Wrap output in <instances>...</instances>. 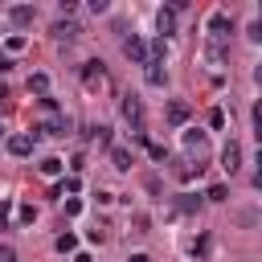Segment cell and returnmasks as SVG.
<instances>
[{
	"instance_id": "11",
	"label": "cell",
	"mask_w": 262,
	"mask_h": 262,
	"mask_svg": "<svg viewBox=\"0 0 262 262\" xmlns=\"http://www.w3.org/2000/svg\"><path fill=\"white\" fill-rule=\"evenodd\" d=\"M8 16H12V25H29L33 20V8L29 4H16V8H8Z\"/></svg>"
},
{
	"instance_id": "18",
	"label": "cell",
	"mask_w": 262,
	"mask_h": 262,
	"mask_svg": "<svg viewBox=\"0 0 262 262\" xmlns=\"http://www.w3.org/2000/svg\"><path fill=\"white\" fill-rule=\"evenodd\" d=\"M16 221H20V225H33V221H37V209H33V205H20V209H16Z\"/></svg>"
},
{
	"instance_id": "16",
	"label": "cell",
	"mask_w": 262,
	"mask_h": 262,
	"mask_svg": "<svg viewBox=\"0 0 262 262\" xmlns=\"http://www.w3.org/2000/svg\"><path fill=\"white\" fill-rule=\"evenodd\" d=\"M147 82H151V86H164V70H160V61H147Z\"/></svg>"
},
{
	"instance_id": "17",
	"label": "cell",
	"mask_w": 262,
	"mask_h": 262,
	"mask_svg": "<svg viewBox=\"0 0 262 262\" xmlns=\"http://www.w3.org/2000/svg\"><path fill=\"white\" fill-rule=\"evenodd\" d=\"M57 192H70V196H78V192H82V180H78V176H66Z\"/></svg>"
},
{
	"instance_id": "19",
	"label": "cell",
	"mask_w": 262,
	"mask_h": 262,
	"mask_svg": "<svg viewBox=\"0 0 262 262\" xmlns=\"http://www.w3.org/2000/svg\"><path fill=\"white\" fill-rule=\"evenodd\" d=\"M70 250H78V237L74 233H61L57 237V254H70Z\"/></svg>"
},
{
	"instance_id": "15",
	"label": "cell",
	"mask_w": 262,
	"mask_h": 262,
	"mask_svg": "<svg viewBox=\"0 0 262 262\" xmlns=\"http://www.w3.org/2000/svg\"><path fill=\"white\" fill-rule=\"evenodd\" d=\"M29 90L45 98V94H49V78H45V74H33V78H29Z\"/></svg>"
},
{
	"instance_id": "14",
	"label": "cell",
	"mask_w": 262,
	"mask_h": 262,
	"mask_svg": "<svg viewBox=\"0 0 262 262\" xmlns=\"http://www.w3.org/2000/svg\"><path fill=\"white\" fill-rule=\"evenodd\" d=\"M176 209H180V213H196V209H201V196H196V192H184V196L176 201Z\"/></svg>"
},
{
	"instance_id": "28",
	"label": "cell",
	"mask_w": 262,
	"mask_h": 262,
	"mask_svg": "<svg viewBox=\"0 0 262 262\" xmlns=\"http://www.w3.org/2000/svg\"><path fill=\"white\" fill-rule=\"evenodd\" d=\"M131 262H151V258L147 254H131Z\"/></svg>"
},
{
	"instance_id": "20",
	"label": "cell",
	"mask_w": 262,
	"mask_h": 262,
	"mask_svg": "<svg viewBox=\"0 0 262 262\" xmlns=\"http://www.w3.org/2000/svg\"><path fill=\"white\" fill-rule=\"evenodd\" d=\"M20 49H25V37H8L4 41V53H20Z\"/></svg>"
},
{
	"instance_id": "22",
	"label": "cell",
	"mask_w": 262,
	"mask_h": 262,
	"mask_svg": "<svg viewBox=\"0 0 262 262\" xmlns=\"http://www.w3.org/2000/svg\"><path fill=\"white\" fill-rule=\"evenodd\" d=\"M209 127L221 131V127H225V111H209Z\"/></svg>"
},
{
	"instance_id": "26",
	"label": "cell",
	"mask_w": 262,
	"mask_h": 262,
	"mask_svg": "<svg viewBox=\"0 0 262 262\" xmlns=\"http://www.w3.org/2000/svg\"><path fill=\"white\" fill-rule=\"evenodd\" d=\"M74 262H94V258H90V254L82 250V254H74Z\"/></svg>"
},
{
	"instance_id": "29",
	"label": "cell",
	"mask_w": 262,
	"mask_h": 262,
	"mask_svg": "<svg viewBox=\"0 0 262 262\" xmlns=\"http://www.w3.org/2000/svg\"><path fill=\"white\" fill-rule=\"evenodd\" d=\"M0 135H4V131H0Z\"/></svg>"
},
{
	"instance_id": "6",
	"label": "cell",
	"mask_w": 262,
	"mask_h": 262,
	"mask_svg": "<svg viewBox=\"0 0 262 262\" xmlns=\"http://www.w3.org/2000/svg\"><path fill=\"white\" fill-rule=\"evenodd\" d=\"M209 29H213V37H229V33H233V20H229L225 12H213V16H209Z\"/></svg>"
},
{
	"instance_id": "25",
	"label": "cell",
	"mask_w": 262,
	"mask_h": 262,
	"mask_svg": "<svg viewBox=\"0 0 262 262\" xmlns=\"http://www.w3.org/2000/svg\"><path fill=\"white\" fill-rule=\"evenodd\" d=\"M0 262H16V250L12 246H0Z\"/></svg>"
},
{
	"instance_id": "23",
	"label": "cell",
	"mask_w": 262,
	"mask_h": 262,
	"mask_svg": "<svg viewBox=\"0 0 262 262\" xmlns=\"http://www.w3.org/2000/svg\"><path fill=\"white\" fill-rule=\"evenodd\" d=\"M147 225H151L147 213H135V233H147Z\"/></svg>"
},
{
	"instance_id": "10",
	"label": "cell",
	"mask_w": 262,
	"mask_h": 262,
	"mask_svg": "<svg viewBox=\"0 0 262 262\" xmlns=\"http://www.w3.org/2000/svg\"><path fill=\"white\" fill-rule=\"evenodd\" d=\"M111 164H115L119 172H127V168H131V151H127V147H111Z\"/></svg>"
},
{
	"instance_id": "4",
	"label": "cell",
	"mask_w": 262,
	"mask_h": 262,
	"mask_svg": "<svg viewBox=\"0 0 262 262\" xmlns=\"http://www.w3.org/2000/svg\"><path fill=\"white\" fill-rule=\"evenodd\" d=\"M188 115H192V106H188L184 98H172V102H168V123H172V127H184Z\"/></svg>"
},
{
	"instance_id": "5",
	"label": "cell",
	"mask_w": 262,
	"mask_h": 262,
	"mask_svg": "<svg viewBox=\"0 0 262 262\" xmlns=\"http://www.w3.org/2000/svg\"><path fill=\"white\" fill-rule=\"evenodd\" d=\"M82 82H86V86H102V82H106V66H102V61H86V66H82Z\"/></svg>"
},
{
	"instance_id": "1",
	"label": "cell",
	"mask_w": 262,
	"mask_h": 262,
	"mask_svg": "<svg viewBox=\"0 0 262 262\" xmlns=\"http://www.w3.org/2000/svg\"><path fill=\"white\" fill-rule=\"evenodd\" d=\"M123 119L131 123V131H143V102H139L135 94H127V102H123Z\"/></svg>"
},
{
	"instance_id": "12",
	"label": "cell",
	"mask_w": 262,
	"mask_h": 262,
	"mask_svg": "<svg viewBox=\"0 0 262 262\" xmlns=\"http://www.w3.org/2000/svg\"><path fill=\"white\" fill-rule=\"evenodd\" d=\"M184 147L188 151H205V131H184Z\"/></svg>"
},
{
	"instance_id": "2",
	"label": "cell",
	"mask_w": 262,
	"mask_h": 262,
	"mask_svg": "<svg viewBox=\"0 0 262 262\" xmlns=\"http://www.w3.org/2000/svg\"><path fill=\"white\" fill-rule=\"evenodd\" d=\"M221 168H225L229 176L242 168V143H237V139H229V143H225V151H221Z\"/></svg>"
},
{
	"instance_id": "3",
	"label": "cell",
	"mask_w": 262,
	"mask_h": 262,
	"mask_svg": "<svg viewBox=\"0 0 262 262\" xmlns=\"http://www.w3.org/2000/svg\"><path fill=\"white\" fill-rule=\"evenodd\" d=\"M123 53L131 57V61H139V66H147V45L131 33V37H123Z\"/></svg>"
},
{
	"instance_id": "24",
	"label": "cell",
	"mask_w": 262,
	"mask_h": 262,
	"mask_svg": "<svg viewBox=\"0 0 262 262\" xmlns=\"http://www.w3.org/2000/svg\"><path fill=\"white\" fill-rule=\"evenodd\" d=\"M82 213V201H66V217H78Z\"/></svg>"
},
{
	"instance_id": "21",
	"label": "cell",
	"mask_w": 262,
	"mask_h": 262,
	"mask_svg": "<svg viewBox=\"0 0 262 262\" xmlns=\"http://www.w3.org/2000/svg\"><path fill=\"white\" fill-rule=\"evenodd\" d=\"M205 196H209V201H225V196H229V188H225V184H213Z\"/></svg>"
},
{
	"instance_id": "13",
	"label": "cell",
	"mask_w": 262,
	"mask_h": 262,
	"mask_svg": "<svg viewBox=\"0 0 262 262\" xmlns=\"http://www.w3.org/2000/svg\"><path fill=\"white\" fill-rule=\"evenodd\" d=\"M37 168H41V176H57V172H61V168H66V164H61V160H57V156H45V160H41V164H37Z\"/></svg>"
},
{
	"instance_id": "9",
	"label": "cell",
	"mask_w": 262,
	"mask_h": 262,
	"mask_svg": "<svg viewBox=\"0 0 262 262\" xmlns=\"http://www.w3.org/2000/svg\"><path fill=\"white\" fill-rule=\"evenodd\" d=\"M156 29L168 37V33L176 29V12H172V8H160V16H156Z\"/></svg>"
},
{
	"instance_id": "27",
	"label": "cell",
	"mask_w": 262,
	"mask_h": 262,
	"mask_svg": "<svg viewBox=\"0 0 262 262\" xmlns=\"http://www.w3.org/2000/svg\"><path fill=\"white\" fill-rule=\"evenodd\" d=\"M8 66H12V61H8V53H0V74H4Z\"/></svg>"
},
{
	"instance_id": "8",
	"label": "cell",
	"mask_w": 262,
	"mask_h": 262,
	"mask_svg": "<svg viewBox=\"0 0 262 262\" xmlns=\"http://www.w3.org/2000/svg\"><path fill=\"white\" fill-rule=\"evenodd\" d=\"M78 33H82V29H78L74 20H57V25H53V37H57V41H74Z\"/></svg>"
},
{
	"instance_id": "7",
	"label": "cell",
	"mask_w": 262,
	"mask_h": 262,
	"mask_svg": "<svg viewBox=\"0 0 262 262\" xmlns=\"http://www.w3.org/2000/svg\"><path fill=\"white\" fill-rule=\"evenodd\" d=\"M33 143H37L33 135H12V139H8V151H12V156H29Z\"/></svg>"
}]
</instances>
